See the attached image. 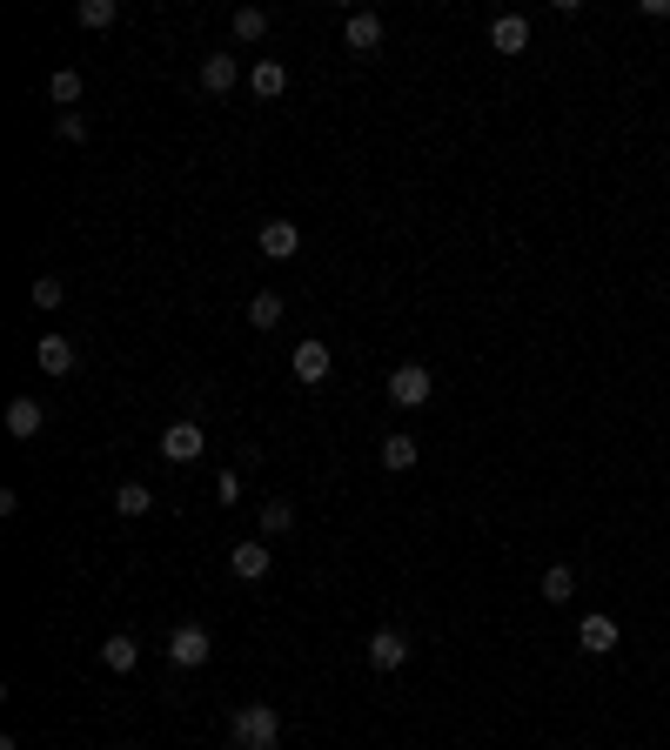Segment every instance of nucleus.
<instances>
[{
  "label": "nucleus",
  "instance_id": "22",
  "mask_svg": "<svg viewBox=\"0 0 670 750\" xmlns=\"http://www.w3.org/2000/svg\"><path fill=\"white\" fill-rule=\"evenodd\" d=\"M382 469H416V436H402L396 429V436L382 442Z\"/></svg>",
  "mask_w": 670,
  "mask_h": 750
},
{
  "label": "nucleus",
  "instance_id": "10",
  "mask_svg": "<svg viewBox=\"0 0 670 750\" xmlns=\"http://www.w3.org/2000/svg\"><path fill=\"white\" fill-rule=\"evenodd\" d=\"M41 402H34V396H14V402H7V436H14V442H34V436H41Z\"/></svg>",
  "mask_w": 670,
  "mask_h": 750
},
{
  "label": "nucleus",
  "instance_id": "27",
  "mask_svg": "<svg viewBox=\"0 0 670 750\" xmlns=\"http://www.w3.org/2000/svg\"><path fill=\"white\" fill-rule=\"evenodd\" d=\"M61 141H88V121H81V114H61Z\"/></svg>",
  "mask_w": 670,
  "mask_h": 750
},
{
  "label": "nucleus",
  "instance_id": "19",
  "mask_svg": "<svg viewBox=\"0 0 670 750\" xmlns=\"http://www.w3.org/2000/svg\"><path fill=\"white\" fill-rule=\"evenodd\" d=\"M74 21L88 27V34H101V27L121 21V7H114V0H81V7H74Z\"/></svg>",
  "mask_w": 670,
  "mask_h": 750
},
{
  "label": "nucleus",
  "instance_id": "8",
  "mask_svg": "<svg viewBox=\"0 0 670 750\" xmlns=\"http://www.w3.org/2000/svg\"><path fill=\"white\" fill-rule=\"evenodd\" d=\"M289 369H295V382H309V389H315V382H329V342H315V335H309V342L289 355Z\"/></svg>",
  "mask_w": 670,
  "mask_h": 750
},
{
  "label": "nucleus",
  "instance_id": "13",
  "mask_svg": "<svg viewBox=\"0 0 670 750\" xmlns=\"http://www.w3.org/2000/svg\"><path fill=\"white\" fill-rule=\"evenodd\" d=\"M235 81H242V61H235V54H208V61H201V88L208 94H228Z\"/></svg>",
  "mask_w": 670,
  "mask_h": 750
},
{
  "label": "nucleus",
  "instance_id": "11",
  "mask_svg": "<svg viewBox=\"0 0 670 750\" xmlns=\"http://www.w3.org/2000/svg\"><path fill=\"white\" fill-rule=\"evenodd\" d=\"M490 47L496 54H523V47H530V21H523V14H496L490 21Z\"/></svg>",
  "mask_w": 670,
  "mask_h": 750
},
{
  "label": "nucleus",
  "instance_id": "16",
  "mask_svg": "<svg viewBox=\"0 0 670 750\" xmlns=\"http://www.w3.org/2000/svg\"><path fill=\"white\" fill-rule=\"evenodd\" d=\"M536 590H543V603H570V596H577V570H570V563H550Z\"/></svg>",
  "mask_w": 670,
  "mask_h": 750
},
{
  "label": "nucleus",
  "instance_id": "5",
  "mask_svg": "<svg viewBox=\"0 0 670 750\" xmlns=\"http://www.w3.org/2000/svg\"><path fill=\"white\" fill-rule=\"evenodd\" d=\"M255 242H262V255H268V262H289L295 248H302V228H295L289 215H268V221H262V235H255Z\"/></svg>",
  "mask_w": 670,
  "mask_h": 750
},
{
  "label": "nucleus",
  "instance_id": "15",
  "mask_svg": "<svg viewBox=\"0 0 670 750\" xmlns=\"http://www.w3.org/2000/svg\"><path fill=\"white\" fill-rule=\"evenodd\" d=\"M248 88L262 94V101H275V94H289V67H282V61H255V74H248Z\"/></svg>",
  "mask_w": 670,
  "mask_h": 750
},
{
  "label": "nucleus",
  "instance_id": "1",
  "mask_svg": "<svg viewBox=\"0 0 670 750\" xmlns=\"http://www.w3.org/2000/svg\"><path fill=\"white\" fill-rule=\"evenodd\" d=\"M228 744L235 750H275L282 744V717L268 704H242L235 717H228Z\"/></svg>",
  "mask_w": 670,
  "mask_h": 750
},
{
  "label": "nucleus",
  "instance_id": "4",
  "mask_svg": "<svg viewBox=\"0 0 670 750\" xmlns=\"http://www.w3.org/2000/svg\"><path fill=\"white\" fill-rule=\"evenodd\" d=\"M201 449H208V429H201V422H168V429H161V456H168V463H201Z\"/></svg>",
  "mask_w": 670,
  "mask_h": 750
},
{
  "label": "nucleus",
  "instance_id": "24",
  "mask_svg": "<svg viewBox=\"0 0 670 750\" xmlns=\"http://www.w3.org/2000/svg\"><path fill=\"white\" fill-rule=\"evenodd\" d=\"M47 94H54V108L74 114V101H81V74H74V67H61V74L47 81Z\"/></svg>",
  "mask_w": 670,
  "mask_h": 750
},
{
  "label": "nucleus",
  "instance_id": "6",
  "mask_svg": "<svg viewBox=\"0 0 670 750\" xmlns=\"http://www.w3.org/2000/svg\"><path fill=\"white\" fill-rule=\"evenodd\" d=\"M228 570L242 576V583H262V576L275 570V556H268L262 536H248V543H235V550H228Z\"/></svg>",
  "mask_w": 670,
  "mask_h": 750
},
{
  "label": "nucleus",
  "instance_id": "18",
  "mask_svg": "<svg viewBox=\"0 0 670 750\" xmlns=\"http://www.w3.org/2000/svg\"><path fill=\"white\" fill-rule=\"evenodd\" d=\"M248 322H255V329H275V322H282V295H275V288H255V295H248Z\"/></svg>",
  "mask_w": 670,
  "mask_h": 750
},
{
  "label": "nucleus",
  "instance_id": "3",
  "mask_svg": "<svg viewBox=\"0 0 670 750\" xmlns=\"http://www.w3.org/2000/svg\"><path fill=\"white\" fill-rule=\"evenodd\" d=\"M208 650H215V643H208L201 623H175V630H168V663H175V670H201Z\"/></svg>",
  "mask_w": 670,
  "mask_h": 750
},
{
  "label": "nucleus",
  "instance_id": "21",
  "mask_svg": "<svg viewBox=\"0 0 670 750\" xmlns=\"http://www.w3.org/2000/svg\"><path fill=\"white\" fill-rule=\"evenodd\" d=\"M61 295H67V282L61 275H34V288H27V302H34V309H61Z\"/></svg>",
  "mask_w": 670,
  "mask_h": 750
},
{
  "label": "nucleus",
  "instance_id": "20",
  "mask_svg": "<svg viewBox=\"0 0 670 750\" xmlns=\"http://www.w3.org/2000/svg\"><path fill=\"white\" fill-rule=\"evenodd\" d=\"M114 509H121V516H148V509H155V489L148 483H121L114 489Z\"/></svg>",
  "mask_w": 670,
  "mask_h": 750
},
{
  "label": "nucleus",
  "instance_id": "17",
  "mask_svg": "<svg viewBox=\"0 0 670 750\" xmlns=\"http://www.w3.org/2000/svg\"><path fill=\"white\" fill-rule=\"evenodd\" d=\"M101 663H108L114 677H128L134 663H141V643H134V637H108V643H101Z\"/></svg>",
  "mask_w": 670,
  "mask_h": 750
},
{
  "label": "nucleus",
  "instance_id": "2",
  "mask_svg": "<svg viewBox=\"0 0 670 750\" xmlns=\"http://www.w3.org/2000/svg\"><path fill=\"white\" fill-rule=\"evenodd\" d=\"M429 396H436V375H429L423 362H402V369H389V402H396V409H423Z\"/></svg>",
  "mask_w": 670,
  "mask_h": 750
},
{
  "label": "nucleus",
  "instance_id": "26",
  "mask_svg": "<svg viewBox=\"0 0 670 750\" xmlns=\"http://www.w3.org/2000/svg\"><path fill=\"white\" fill-rule=\"evenodd\" d=\"M215 496H222V503H242V476L222 469V476H215Z\"/></svg>",
  "mask_w": 670,
  "mask_h": 750
},
{
  "label": "nucleus",
  "instance_id": "14",
  "mask_svg": "<svg viewBox=\"0 0 670 750\" xmlns=\"http://www.w3.org/2000/svg\"><path fill=\"white\" fill-rule=\"evenodd\" d=\"M577 643L590 650V657H610V650H617V623H610V617H583Z\"/></svg>",
  "mask_w": 670,
  "mask_h": 750
},
{
  "label": "nucleus",
  "instance_id": "9",
  "mask_svg": "<svg viewBox=\"0 0 670 750\" xmlns=\"http://www.w3.org/2000/svg\"><path fill=\"white\" fill-rule=\"evenodd\" d=\"M342 41H349V54H376L382 47V14H369V7L349 14V21H342Z\"/></svg>",
  "mask_w": 670,
  "mask_h": 750
},
{
  "label": "nucleus",
  "instance_id": "25",
  "mask_svg": "<svg viewBox=\"0 0 670 750\" xmlns=\"http://www.w3.org/2000/svg\"><path fill=\"white\" fill-rule=\"evenodd\" d=\"M228 27H235V41H262L268 14H262V7H235V21H228Z\"/></svg>",
  "mask_w": 670,
  "mask_h": 750
},
{
  "label": "nucleus",
  "instance_id": "7",
  "mask_svg": "<svg viewBox=\"0 0 670 750\" xmlns=\"http://www.w3.org/2000/svg\"><path fill=\"white\" fill-rule=\"evenodd\" d=\"M362 650H369V663H376V670H402V663H409V630H396V623H389V630H376Z\"/></svg>",
  "mask_w": 670,
  "mask_h": 750
},
{
  "label": "nucleus",
  "instance_id": "23",
  "mask_svg": "<svg viewBox=\"0 0 670 750\" xmlns=\"http://www.w3.org/2000/svg\"><path fill=\"white\" fill-rule=\"evenodd\" d=\"M289 523H295V503H289V496L262 503V536H289Z\"/></svg>",
  "mask_w": 670,
  "mask_h": 750
},
{
  "label": "nucleus",
  "instance_id": "12",
  "mask_svg": "<svg viewBox=\"0 0 670 750\" xmlns=\"http://www.w3.org/2000/svg\"><path fill=\"white\" fill-rule=\"evenodd\" d=\"M34 362H41V375H67L74 369V342H67V335H41V342H34Z\"/></svg>",
  "mask_w": 670,
  "mask_h": 750
}]
</instances>
